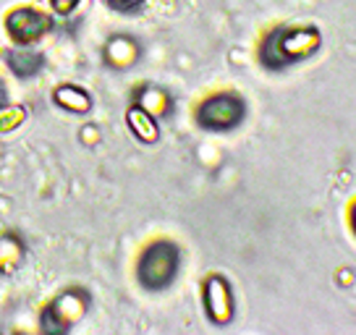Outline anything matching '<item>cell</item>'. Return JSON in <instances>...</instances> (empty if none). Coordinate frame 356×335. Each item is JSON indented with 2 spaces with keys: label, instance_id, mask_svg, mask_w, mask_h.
I'll return each instance as SVG.
<instances>
[{
  "label": "cell",
  "instance_id": "obj_8",
  "mask_svg": "<svg viewBox=\"0 0 356 335\" xmlns=\"http://www.w3.org/2000/svg\"><path fill=\"white\" fill-rule=\"evenodd\" d=\"M139 58V45L131 37H113L105 45V60L115 68H129Z\"/></svg>",
  "mask_w": 356,
  "mask_h": 335
},
{
  "label": "cell",
  "instance_id": "obj_9",
  "mask_svg": "<svg viewBox=\"0 0 356 335\" xmlns=\"http://www.w3.org/2000/svg\"><path fill=\"white\" fill-rule=\"evenodd\" d=\"M53 100H56V105H60V108H66V111H71V113H87L89 108H92V100H89L87 92L74 87V84L58 87V90L53 92Z\"/></svg>",
  "mask_w": 356,
  "mask_h": 335
},
{
  "label": "cell",
  "instance_id": "obj_12",
  "mask_svg": "<svg viewBox=\"0 0 356 335\" xmlns=\"http://www.w3.org/2000/svg\"><path fill=\"white\" fill-rule=\"evenodd\" d=\"M8 66L19 79H29L42 68V58L32 50H16V53H8Z\"/></svg>",
  "mask_w": 356,
  "mask_h": 335
},
{
  "label": "cell",
  "instance_id": "obj_3",
  "mask_svg": "<svg viewBox=\"0 0 356 335\" xmlns=\"http://www.w3.org/2000/svg\"><path fill=\"white\" fill-rule=\"evenodd\" d=\"M89 307V299L84 291H66L56 302L42 312V330L44 333H66L84 317Z\"/></svg>",
  "mask_w": 356,
  "mask_h": 335
},
{
  "label": "cell",
  "instance_id": "obj_16",
  "mask_svg": "<svg viewBox=\"0 0 356 335\" xmlns=\"http://www.w3.org/2000/svg\"><path fill=\"white\" fill-rule=\"evenodd\" d=\"M351 228H354V234H356V204L351 207Z\"/></svg>",
  "mask_w": 356,
  "mask_h": 335
},
{
  "label": "cell",
  "instance_id": "obj_15",
  "mask_svg": "<svg viewBox=\"0 0 356 335\" xmlns=\"http://www.w3.org/2000/svg\"><path fill=\"white\" fill-rule=\"evenodd\" d=\"M115 11H123V13H129V11H136L145 0H108Z\"/></svg>",
  "mask_w": 356,
  "mask_h": 335
},
{
  "label": "cell",
  "instance_id": "obj_13",
  "mask_svg": "<svg viewBox=\"0 0 356 335\" xmlns=\"http://www.w3.org/2000/svg\"><path fill=\"white\" fill-rule=\"evenodd\" d=\"M24 118H26V113H24V108H19V105H11V108H0V134H6V131H13L16 126H22Z\"/></svg>",
  "mask_w": 356,
  "mask_h": 335
},
{
  "label": "cell",
  "instance_id": "obj_2",
  "mask_svg": "<svg viewBox=\"0 0 356 335\" xmlns=\"http://www.w3.org/2000/svg\"><path fill=\"white\" fill-rule=\"evenodd\" d=\"M181 265V252L170 241H157L145 252L139 262V283L147 291H163L168 288L178 272Z\"/></svg>",
  "mask_w": 356,
  "mask_h": 335
},
{
  "label": "cell",
  "instance_id": "obj_1",
  "mask_svg": "<svg viewBox=\"0 0 356 335\" xmlns=\"http://www.w3.org/2000/svg\"><path fill=\"white\" fill-rule=\"evenodd\" d=\"M323 42L314 26H280L262 45V63L267 68H283L317 53Z\"/></svg>",
  "mask_w": 356,
  "mask_h": 335
},
{
  "label": "cell",
  "instance_id": "obj_10",
  "mask_svg": "<svg viewBox=\"0 0 356 335\" xmlns=\"http://www.w3.org/2000/svg\"><path fill=\"white\" fill-rule=\"evenodd\" d=\"M136 105L145 108L149 115H168L170 113V97L160 87H142L136 92Z\"/></svg>",
  "mask_w": 356,
  "mask_h": 335
},
{
  "label": "cell",
  "instance_id": "obj_7",
  "mask_svg": "<svg viewBox=\"0 0 356 335\" xmlns=\"http://www.w3.org/2000/svg\"><path fill=\"white\" fill-rule=\"evenodd\" d=\"M126 121H129L131 134L136 136L139 142H145V145H155V142H157V136H160L157 121H155V115H149L145 108H139V105L129 108V113H126Z\"/></svg>",
  "mask_w": 356,
  "mask_h": 335
},
{
  "label": "cell",
  "instance_id": "obj_5",
  "mask_svg": "<svg viewBox=\"0 0 356 335\" xmlns=\"http://www.w3.org/2000/svg\"><path fill=\"white\" fill-rule=\"evenodd\" d=\"M6 29L19 45H32L34 40H40L47 29H50V19L42 11L34 8H19V11L8 13L6 19Z\"/></svg>",
  "mask_w": 356,
  "mask_h": 335
},
{
  "label": "cell",
  "instance_id": "obj_17",
  "mask_svg": "<svg viewBox=\"0 0 356 335\" xmlns=\"http://www.w3.org/2000/svg\"><path fill=\"white\" fill-rule=\"evenodd\" d=\"M3 102H6V92H3V84H0V108H3Z\"/></svg>",
  "mask_w": 356,
  "mask_h": 335
},
{
  "label": "cell",
  "instance_id": "obj_14",
  "mask_svg": "<svg viewBox=\"0 0 356 335\" xmlns=\"http://www.w3.org/2000/svg\"><path fill=\"white\" fill-rule=\"evenodd\" d=\"M50 6H53V11H56V13H60V16H68V13L79 6V0H50Z\"/></svg>",
  "mask_w": 356,
  "mask_h": 335
},
{
  "label": "cell",
  "instance_id": "obj_4",
  "mask_svg": "<svg viewBox=\"0 0 356 335\" xmlns=\"http://www.w3.org/2000/svg\"><path fill=\"white\" fill-rule=\"evenodd\" d=\"M246 108L244 100H238L236 95H215L207 102H202L197 111V121L200 126L210 129V131H225L234 129L244 121Z\"/></svg>",
  "mask_w": 356,
  "mask_h": 335
},
{
  "label": "cell",
  "instance_id": "obj_11",
  "mask_svg": "<svg viewBox=\"0 0 356 335\" xmlns=\"http://www.w3.org/2000/svg\"><path fill=\"white\" fill-rule=\"evenodd\" d=\"M24 259V244L13 234L0 236V272H13Z\"/></svg>",
  "mask_w": 356,
  "mask_h": 335
},
{
  "label": "cell",
  "instance_id": "obj_6",
  "mask_svg": "<svg viewBox=\"0 0 356 335\" xmlns=\"http://www.w3.org/2000/svg\"><path fill=\"white\" fill-rule=\"evenodd\" d=\"M204 309L215 325H228L234 320V293L228 280L212 275L204 283Z\"/></svg>",
  "mask_w": 356,
  "mask_h": 335
}]
</instances>
